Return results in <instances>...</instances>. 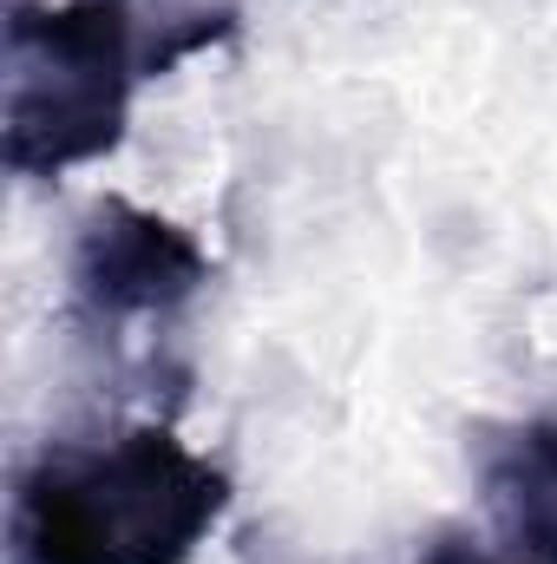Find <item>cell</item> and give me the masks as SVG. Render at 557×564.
Returning <instances> with one entry per match:
<instances>
[{"mask_svg": "<svg viewBox=\"0 0 557 564\" xmlns=\"http://www.w3.org/2000/svg\"><path fill=\"white\" fill-rule=\"evenodd\" d=\"M479 492L499 545L532 564H557V414L479 433Z\"/></svg>", "mask_w": 557, "mask_h": 564, "instance_id": "cell-4", "label": "cell"}, {"mask_svg": "<svg viewBox=\"0 0 557 564\" xmlns=\"http://www.w3.org/2000/svg\"><path fill=\"white\" fill-rule=\"evenodd\" d=\"M66 282H73V308L99 328L106 322H151V315H177L184 302L204 295L210 250L177 217L106 197L73 237Z\"/></svg>", "mask_w": 557, "mask_h": 564, "instance_id": "cell-3", "label": "cell"}, {"mask_svg": "<svg viewBox=\"0 0 557 564\" xmlns=\"http://www.w3.org/2000/svg\"><path fill=\"white\" fill-rule=\"evenodd\" d=\"M157 73L132 0H13L0 26V158L66 177L119 151L132 93Z\"/></svg>", "mask_w": 557, "mask_h": 564, "instance_id": "cell-2", "label": "cell"}, {"mask_svg": "<svg viewBox=\"0 0 557 564\" xmlns=\"http://www.w3.org/2000/svg\"><path fill=\"white\" fill-rule=\"evenodd\" d=\"M419 564H532V558H518V552H485V545H472V539L446 532V539H433V545H426V558H419Z\"/></svg>", "mask_w": 557, "mask_h": 564, "instance_id": "cell-5", "label": "cell"}, {"mask_svg": "<svg viewBox=\"0 0 557 564\" xmlns=\"http://www.w3.org/2000/svg\"><path fill=\"white\" fill-rule=\"evenodd\" d=\"M230 479L171 426L40 453L7 499V564H190Z\"/></svg>", "mask_w": 557, "mask_h": 564, "instance_id": "cell-1", "label": "cell"}]
</instances>
